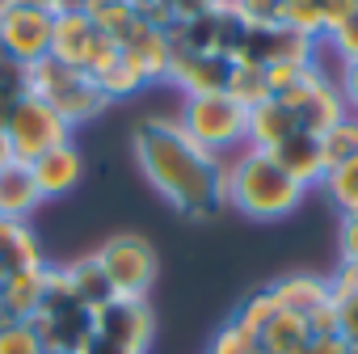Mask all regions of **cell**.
I'll return each instance as SVG.
<instances>
[{
    "label": "cell",
    "mask_w": 358,
    "mask_h": 354,
    "mask_svg": "<svg viewBox=\"0 0 358 354\" xmlns=\"http://www.w3.org/2000/svg\"><path fill=\"white\" fill-rule=\"evenodd\" d=\"M308 333H312V337H333V333H337V308H333V304L316 308V312L308 316Z\"/></svg>",
    "instance_id": "obj_36"
},
{
    "label": "cell",
    "mask_w": 358,
    "mask_h": 354,
    "mask_svg": "<svg viewBox=\"0 0 358 354\" xmlns=\"http://www.w3.org/2000/svg\"><path fill=\"white\" fill-rule=\"evenodd\" d=\"M43 354H68V350H43Z\"/></svg>",
    "instance_id": "obj_47"
},
{
    "label": "cell",
    "mask_w": 358,
    "mask_h": 354,
    "mask_svg": "<svg viewBox=\"0 0 358 354\" xmlns=\"http://www.w3.org/2000/svg\"><path fill=\"white\" fill-rule=\"evenodd\" d=\"M118 5H127V0H85V13H89V17H97V13L118 9Z\"/></svg>",
    "instance_id": "obj_41"
},
{
    "label": "cell",
    "mask_w": 358,
    "mask_h": 354,
    "mask_svg": "<svg viewBox=\"0 0 358 354\" xmlns=\"http://www.w3.org/2000/svg\"><path fill=\"white\" fill-rule=\"evenodd\" d=\"M5 9H13V0H0V13H5Z\"/></svg>",
    "instance_id": "obj_46"
},
{
    "label": "cell",
    "mask_w": 358,
    "mask_h": 354,
    "mask_svg": "<svg viewBox=\"0 0 358 354\" xmlns=\"http://www.w3.org/2000/svg\"><path fill=\"white\" fill-rule=\"evenodd\" d=\"M232 76V59L228 55H199V51H173L169 59V85H177L186 97H207V93H224Z\"/></svg>",
    "instance_id": "obj_12"
},
{
    "label": "cell",
    "mask_w": 358,
    "mask_h": 354,
    "mask_svg": "<svg viewBox=\"0 0 358 354\" xmlns=\"http://www.w3.org/2000/svg\"><path fill=\"white\" fill-rule=\"evenodd\" d=\"M337 89H341L350 114H358V59H354V64H341V80H337Z\"/></svg>",
    "instance_id": "obj_38"
},
{
    "label": "cell",
    "mask_w": 358,
    "mask_h": 354,
    "mask_svg": "<svg viewBox=\"0 0 358 354\" xmlns=\"http://www.w3.org/2000/svg\"><path fill=\"white\" fill-rule=\"evenodd\" d=\"M316 9H320L324 26H329V30H337V26L358 9V0H316Z\"/></svg>",
    "instance_id": "obj_35"
},
{
    "label": "cell",
    "mask_w": 358,
    "mask_h": 354,
    "mask_svg": "<svg viewBox=\"0 0 358 354\" xmlns=\"http://www.w3.org/2000/svg\"><path fill=\"white\" fill-rule=\"evenodd\" d=\"M5 325H13V320H9V312H5V308H0V329H5Z\"/></svg>",
    "instance_id": "obj_45"
},
{
    "label": "cell",
    "mask_w": 358,
    "mask_h": 354,
    "mask_svg": "<svg viewBox=\"0 0 358 354\" xmlns=\"http://www.w3.org/2000/svg\"><path fill=\"white\" fill-rule=\"evenodd\" d=\"M93 333H97L101 341L122 346V350L148 354L152 333H156V312H152V304H148V299L118 295V299H110L101 312H93Z\"/></svg>",
    "instance_id": "obj_10"
},
{
    "label": "cell",
    "mask_w": 358,
    "mask_h": 354,
    "mask_svg": "<svg viewBox=\"0 0 358 354\" xmlns=\"http://www.w3.org/2000/svg\"><path fill=\"white\" fill-rule=\"evenodd\" d=\"M291 114H295V122H299V131H308V135H324L333 122H341L345 114H350V106H345V97H341V89H337V80L316 64L287 97H278Z\"/></svg>",
    "instance_id": "obj_9"
},
{
    "label": "cell",
    "mask_w": 358,
    "mask_h": 354,
    "mask_svg": "<svg viewBox=\"0 0 358 354\" xmlns=\"http://www.w3.org/2000/svg\"><path fill=\"white\" fill-rule=\"evenodd\" d=\"M320 148H324V164H345L358 156V114H345L341 122H333L324 135H320Z\"/></svg>",
    "instance_id": "obj_26"
},
{
    "label": "cell",
    "mask_w": 358,
    "mask_h": 354,
    "mask_svg": "<svg viewBox=\"0 0 358 354\" xmlns=\"http://www.w3.org/2000/svg\"><path fill=\"white\" fill-rule=\"evenodd\" d=\"M232 64L278 68V64H316V43L295 34L291 26H245L232 51Z\"/></svg>",
    "instance_id": "obj_8"
},
{
    "label": "cell",
    "mask_w": 358,
    "mask_h": 354,
    "mask_svg": "<svg viewBox=\"0 0 358 354\" xmlns=\"http://www.w3.org/2000/svg\"><path fill=\"white\" fill-rule=\"evenodd\" d=\"M295 131H299V122H295V114H291L278 97H266V101L253 106L249 118H245V143L257 148V152H274V148L287 143Z\"/></svg>",
    "instance_id": "obj_17"
},
{
    "label": "cell",
    "mask_w": 358,
    "mask_h": 354,
    "mask_svg": "<svg viewBox=\"0 0 358 354\" xmlns=\"http://www.w3.org/2000/svg\"><path fill=\"white\" fill-rule=\"evenodd\" d=\"M0 59H9V55H5V43H0Z\"/></svg>",
    "instance_id": "obj_48"
},
{
    "label": "cell",
    "mask_w": 358,
    "mask_h": 354,
    "mask_svg": "<svg viewBox=\"0 0 358 354\" xmlns=\"http://www.w3.org/2000/svg\"><path fill=\"white\" fill-rule=\"evenodd\" d=\"M13 160V152H9V139H5V131H0V169H5Z\"/></svg>",
    "instance_id": "obj_44"
},
{
    "label": "cell",
    "mask_w": 358,
    "mask_h": 354,
    "mask_svg": "<svg viewBox=\"0 0 358 354\" xmlns=\"http://www.w3.org/2000/svg\"><path fill=\"white\" fill-rule=\"evenodd\" d=\"M5 139H9L13 160L34 164L43 152H51V148H59V143H72V127H68L43 97L26 93V97L13 101V110H9V118H5Z\"/></svg>",
    "instance_id": "obj_5"
},
{
    "label": "cell",
    "mask_w": 358,
    "mask_h": 354,
    "mask_svg": "<svg viewBox=\"0 0 358 354\" xmlns=\"http://www.w3.org/2000/svg\"><path fill=\"white\" fill-rule=\"evenodd\" d=\"M47 274L51 266H30V270H17L9 278H0V308L9 312V320H30L47 295Z\"/></svg>",
    "instance_id": "obj_19"
},
{
    "label": "cell",
    "mask_w": 358,
    "mask_h": 354,
    "mask_svg": "<svg viewBox=\"0 0 358 354\" xmlns=\"http://www.w3.org/2000/svg\"><path fill=\"white\" fill-rule=\"evenodd\" d=\"M80 354H135V350H122V346H114V341H101V337L93 333V341H89Z\"/></svg>",
    "instance_id": "obj_40"
},
{
    "label": "cell",
    "mask_w": 358,
    "mask_h": 354,
    "mask_svg": "<svg viewBox=\"0 0 358 354\" xmlns=\"http://www.w3.org/2000/svg\"><path fill=\"white\" fill-rule=\"evenodd\" d=\"M324 43L333 47V55H337L341 64H354V59H358V9H354L337 30H329Z\"/></svg>",
    "instance_id": "obj_32"
},
{
    "label": "cell",
    "mask_w": 358,
    "mask_h": 354,
    "mask_svg": "<svg viewBox=\"0 0 358 354\" xmlns=\"http://www.w3.org/2000/svg\"><path fill=\"white\" fill-rule=\"evenodd\" d=\"M232 101H241L245 110L262 106L270 97V85H266V68H253V64H232V76H228V89H224Z\"/></svg>",
    "instance_id": "obj_25"
},
{
    "label": "cell",
    "mask_w": 358,
    "mask_h": 354,
    "mask_svg": "<svg viewBox=\"0 0 358 354\" xmlns=\"http://www.w3.org/2000/svg\"><path fill=\"white\" fill-rule=\"evenodd\" d=\"M308 341H312L308 320H303V316H287V312H278V316L257 333L262 354H303Z\"/></svg>",
    "instance_id": "obj_23"
},
{
    "label": "cell",
    "mask_w": 358,
    "mask_h": 354,
    "mask_svg": "<svg viewBox=\"0 0 358 354\" xmlns=\"http://www.w3.org/2000/svg\"><path fill=\"white\" fill-rule=\"evenodd\" d=\"M274 160H278V169L291 177L295 186H320L324 182V173H329V164H324V148H320V135H308V131H295L287 143H278L274 152H270Z\"/></svg>",
    "instance_id": "obj_15"
},
{
    "label": "cell",
    "mask_w": 358,
    "mask_h": 354,
    "mask_svg": "<svg viewBox=\"0 0 358 354\" xmlns=\"http://www.w3.org/2000/svg\"><path fill=\"white\" fill-rule=\"evenodd\" d=\"M303 194L308 190L291 182L270 152L245 148L236 160H228V173H224V207H236L249 220H282V215L299 211Z\"/></svg>",
    "instance_id": "obj_2"
},
{
    "label": "cell",
    "mask_w": 358,
    "mask_h": 354,
    "mask_svg": "<svg viewBox=\"0 0 358 354\" xmlns=\"http://www.w3.org/2000/svg\"><path fill=\"white\" fill-rule=\"evenodd\" d=\"M207 354H262V346H257V333H249L236 320H228L224 329H215Z\"/></svg>",
    "instance_id": "obj_29"
},
{
    "label": "cell",
    "mask_w": 358,
    "mask_h": 354,
    "mask_svg": "<svg viewBox=\"0 0 358 354\" xmlns=\"http://www.w3.org/2000/svg\"><path fill=\"white\" fill-rule=\"evenodd\" d=\"M101 43V30L89 22V13H55V30H51V55L68 68H89L93 51Z\"/></svg>",
    "instance_id": "obj_14"
},
{
    "label": "cell",
    "mask_w": 358,
    "mask_h": 354,
    "mask_svg": "<svg viewBox=\"0 0 358 354\" xmlns=\"http://www.w3.org/2000/svg\"><path fill=\"white\" fill-rule=\"evenodd\" d=\"M122 47V59L148 80V85H156V80H169V59H173V47H169V38H164V30L160 26H148V22H135L131 26V34L118 43Z\"/></svg>",
    "instance_id": "obj_13"
},
{
    "label": "cell",
    "mask_w": 358,
    "mask_h": 354,
    "mask_svg": "<svg viewBox=\"0 0 358 354\" xmlns=\"http://www.w3.org/2000/svg\"><path fill=\"white\" fill-rule=\"evenodd\" d=\"M64 274H68L72 295H76L89 312H101L110 299H118V291L110 287V278H106V270H101V262H97L93 253L80 257V262H72V266H64Z\"/></svg>",
    "instance_id": "obj_22"
},
{
    "label": "cell",
    "mask_w": 358,
    "mask_h": 354,
    "mask_svg": "<svg viewBox=\"0 0 358 354\" xmlns=\"http://www.w3.org/2000/svg\"><path fill=\"white\" fill-rule=\"evenodd\" d=\"M0 354H43V341L26 320H13L0 329Z\"/></svg>",
    "instance_id": "obj_31"
},
{
    "label": "cell",
    "mask_w": 358,
    "mask_h": 354,
    "mask_svg": "<svg viewBox=\"0 0 358 354\" xmlns=\"http://www.w3.org/2000/svg\"><path fill=\"white\" fill-rule=\"evenodd\" d=\"M55 13H85V0H55Z\"/></svg>",
    "instance_id": "obj_42"
},
{
    "label": "cell",
    "mask_w": 358,
    "mask_h": 354,
    "mask_svg": "<svg viewBox=\"0 0 358 354\" xmlns=\"http://www.w3.org/2000/svg\"><path fill=\"white\" fill-rule=\"evenodd\" d=\"M320 190L329 194V203L341 211V215H358V156L345 160V164H333L324 173Z\"/></svg>",
    "instance_id": "obj_24"
},
{
    "label": "cell",
    "mask_w": 358,
    "mask_h": 354,
    "mask_svg": "<svg viewBox=\"0 0 358 354\" xmlns=\"http://www.w3.org/2000/svg\"><path fill=\"white\" fill-rule=\"evenodd\" d=\"M43 203H47V199H43L38 186H34L30 164L9 160L5 169H0V215H5V220H22V224H26Z\"/></svg>",
    "instance_id": "obj_18"
},
{
    "label": "cell",
    "mask_w": 358,
    "mask_h": 354,
    "mask_svg": "<svg viewBox=\"0 0 358 354\" xmlns=\"http://www.w3.org/2000/svg\"><path fill=\"white\" fill-rule=\"evenodd\" d=\"M13 5H26V9H43V13H55V0H13Z\"/></svg>",
    "instance_id": "obj_43"
},
{
    "label": "cell",
    "mask_w": 358,
    "mask_h": 354,
    "mask_svg": "<svg viewBox=\"0 0 358 354\" xmlns=\"http://www.w3.org/2000/svg\"><path fill=\"white\" fill-rule=\"evenodd\" d=\"M160 5H164L169 22H194L203 13H215L224 0H160Z\"/></svg>",
    "instance_id": "obj_33"
},
{
    "label": "cell",
    "mask_w": 358,
    "mask_h": 354,
    "mask_svg": "<svg viewBox=\"0 0 358 354\" xmlns=\"http://www.w3.org/2000/svg\"><path fill=\"white\" fill-rule=\"evenodd\" d=\"M245 26H278L287 0H232Z\"/></svg>",
    "instance_id": "obj_30"
},
{
    "label": "cell",
    "mask_w": 358,
    "mask_h": 354,
    "mask_svg": "<svg viewBox=\"0 0 358 354\" xmlns=\"http://www.w3.org/2000/svg\"><path fill=\"white\" fill-rule=\"evenodd\" d=\"M30 266H43L38 236L30 232V224L0 215V278H9L17 270H30Z\"/></svg>",
    "instance_id": "obj_21"
},
{
    "label": "cell",
    "mask_w": 358,
    "mask_h": 354,
    "mask_svg": "<svg viewBox=\"0 0 358 354\" xmlns=\"http://www.w3.org/2000/svg\"><path fill=\"white\" fill-rule=\"evenodd\" d=\"M245 118L249 110L241 101H232L228 93H207V97H186L182 114H177V122H182V131L207 148V152H224V148H236L245 143Z\"/></svg>",
    "instance_id": "obj_6"
},
{
    "label": "cell",
    "mask_w": 358,
    "mask_h": 354,
    "mask_svg": "<svg viewBox=\"0 0 358 354\" xmlns=\"http://www.w3.org/2000/svg\"><path fill=\"white\" fill-rule=\"evenodd\" d=\"M93 257L101 262V270H106V278H110V287H114L118 295L148 299L160 262H156V249H152L139 232H118V236H110Z\"/></svg>",
    "instance_id": "obj_7"
},
{
    "label": "cell",
    "mask_w": 358,
    "mask_h": 354,
    "mask_svg": "<svg viewBox=\"0 0 358 354\" xmlns=\"http://www.w3.org/2000/svg\"><path fill=\"white\" fill-rule=\"evenodd\" d=\"M139 173L152 182V190L173 203L190 220H207L215 207H224V173L228 160L199 148L177 118H143L131 135Z\"/></svg>",
    "instance_id": "obj_1"
},
{
    "label": "cell",
    "mask_w": 358,
    "mask_h": 354,
    "mask_svg": "<svg viewBox=\"0 0 358 354\" xmlns=\"http://www.w3.org/2000/svg\"><path fill=\"white\" fill-rule=\"evenodd\" d=\"M51 30H55V13H43V9L13 5V9L0 13V43H5V55L26 64V68L51 55Z\"/></svg>",
    "instance_id": "obj_11"
},
{
    "label": "cell",
    "mask_w": 358,
    "mask_h": 354,
    "mask_svg": "<svg viewBox=\"0 0 358 354\" xmlns=\"http://www.w3.org/2000/svg\"><path fill=\"white\" fill-rule=\"evenodd\" d=\"M270 295H274L278 312L308 320L316 308L329 304V278H320V274H287V278L270 283Z\"/></svg>",
    "instance_id": "obj_20"
},
{
    "label": "cell",
    "mask_w": 358,
    "mask_h": 354,
    "mask_svg": "<svg viewBox=\"0 0 358 354\" xmlns=\"http://www.w3.org/2000/svg\"><path fill=\"white\" fill-rule=\"evenodd\" d=\"M26 325L38 333L43 350H68V354H80V350L93 341V312L72 295L64 266H51V274H47V295H43L38 312H34Z\"/></svg>",
    "instance_id": "obj_4"
},
{
    "label": "cell",
    "mask_w": 358,
    "mask_h": 354,
    "mask_svg": "<svg viewBox=\"0 0 358 354\" xmlns=\"http://www.w3.org/2000/svg\"><path fill=\"white\" fill-rule=\"evenodd\" d=\"M303 354H350V346L341 341V333H333V337H312Z\"/></svg>",
    "instance_id": "obj_39"
},
{
    "label": "cell",
    "mask_w": 358,
    "mask_h": 354,
    "mask_svg": "<svg viewBox=\"0 0 358 354\" xmlns=\"http://www.w3.org/2000/svg\"><path fill=\"white\" fill-rule=\"evenodd\" d=\"M282 26H291L295 34H303V38H312V43H320V38L329 34L324 17H320V9H316V0H287Z\"/></svg>",
    "instance_id": "obj_27"
},
{
    "label": "cell",
    "mask_w": 358,
    "mask_h": 354,
    "mask_svg": "<svg viewBox=\"0 0 358 354\" xmlns=\"http://www.w3.org/2000/svg\"><path fill=\"white\" fill-rule=\"evenodd\" d=\"M341 262L358 266V215H341Z\"/></svg>",
    "instance_id": "obj_37"
},
{
    "label": "cell",
    "mask_w": 358,
    "mask_h": 354,
    "mask_svg": "<svg viewBox=\"0 0 358 354\" xmlns=\"http://www.w3.org/2000/svg\"><path fill=\"white\" fill-rule=\"evenodd\" d=\"M26 85H30V93L34 97H43L68 127H76V122H89V118H97L106 106H110V97L93 85V76L89 72H80V68H68V64H59L55 55H47V59H38V64H30L26 68Z\"/></svg>",
    "instance_id": "obj_3"
},
{
    "label": "cell",
    "mask_w": 358,
    "mask_h": 354,
    "mask_svg": "<svg viewBox=\"0 0 358 354\" xmlns=\"http://www.w3.org/2000/svg\"><path fill=\"white\" fill-rule=\"evenodd\" d=\"M30 173H34V186H38L43 199H59V194H68V190L80 182V173H85L80 148H76V143H59V148L43 152V156L30 164Z\"/></svg>",
    "instance_id": "obj_16"
},
{
    "label": "cell",
    "mask_w": 358,
    "mask_h": 354,
    "mask_svg": "<svg viewBox=\"0 0 358 354\" xmlns=\"http://www.w3.org/2000/svg\"><path fill=\"white\" fill-rule=\"evenodd\" d=\"M274 316H278V304H274L270 287H262V291H253V295L236 308V316H232V320H236L241 329H249V333H262Z\"/></svg>",
    "instance_id": "obj_28"
},
{
    "label": "cell",
    "mask_w": 358,
    "mask_h": 354,
    "mask_svg": "<svg viewBox=\"0 0 358 354\" xmlns=\"http://www.w3.org/2000/svg\"><path fill=\"white\" fill-rule=\"evenodd\" d=\"M333 308H337V333H341V341L358 346V295H345Z\"/></svg>",
    "instance_id": "obj_34"
}]
</instances>
